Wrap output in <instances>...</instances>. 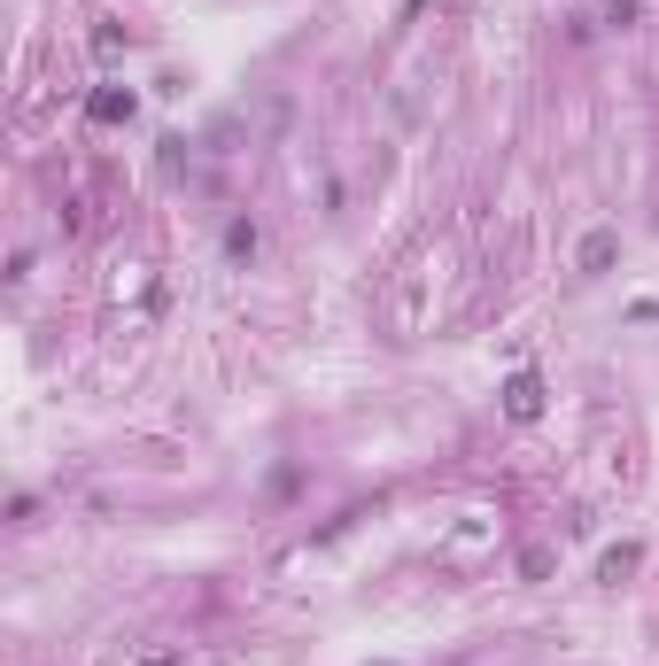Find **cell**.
<instances>
[{
    "instance_id": "cell-1",
    "label": "cell",
    "mask_w": 659,
    "mask_h": 666,
    "mask_svg": "<svg viewBox=\"0 0 659 666\" xmlns=\"http://www.w3.org/2000/svg\"><path fill=\"white\" fill-rule=\"evenodd\" d=\"M505 411H513V419H536V411H543V380H536V372H520V380L505 388Z\"/></svg>"
},
{
    "instance_id": "cell-2",
    "label": "cell",
    "mask_w": 659,
    "mask_h": 666,
    "mask_svg": "<svg viewBox=\"0 0 659 666\" xmlns=\"http://www.w3.org/2000/svg\"><path fill=\"white\" fill-rule=\"evenodd\" d=\"M605 264H613V233H590L582 240V272H605Z\"/></svg>"
},
{
    "instance_id": "cell-3",
    "label": "cell",
    "mask_w": 659,
    "mask_h": 666,
    "mask_svg": "<svg viewBox=\"0 0 659 666\" xmlns=\"http://www.w3.org/2000/svg\"><path fill=\"white\" fill-rule=\"evenodd\" d=\"M94 117H102V124H117V117H132V94H94Z\"/></svg>"
}]
</instances>
